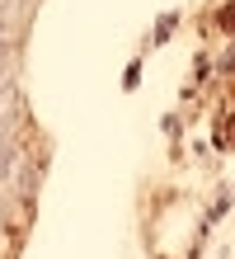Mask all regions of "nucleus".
Returning <instances> with one entry per match:
<instances>
[{"instance_id": "obj_1", "label": "nucleus", "mask_w": 235, "mask_h": 259, "mask_svg": "<svg viewBox=\"0 0 235 259\" xmlns=\"http://www.w3.org/2000/svg\"><path fill=\"white\" fill-rule=\"evenodd\" d=\"M179 19H174V14H165V19H160V28H155V38H169V28H174Z\"/></svg>"}]
</instances>
